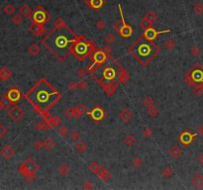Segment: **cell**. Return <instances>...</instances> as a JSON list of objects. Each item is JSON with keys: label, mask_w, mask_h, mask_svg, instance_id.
<instances>
[{"label": "cell", "mask_w": 203, "mask_h": 190, "mask_svg": "<svg viewBox=\"0 0 203 190\" xmlns=\"http://www.w3.org/2000/svg\"><path fill=\"white\" fill-rule=\"evenodd\" d=\"M26 178V180L27 181H29V182H33L35 180V178H36V172H31L30 174L27 176V177H25Z\"/></svg>", "instance_id": "58"}, {"label": "cell", "mask_w": 203, "mask_h": 190, "mask_svg": "<svg viewBox=\"0 0 203 190\" xmlns=\"http://www.w3.org/2000/svg\"><path fill=\"white\" fill-rule=\"evenodd\" d=\"M119 119L121 120L123 123H129L132 119V112L130 109H122L120 113H119Z\"/></svg>", "instance_id": "14"}, {"label": "cell", "mask_w": 203, "mask_h": 190, "mask_svg": "<svg viewBox=\"0 0 203 190\" xmlns=\"http://www.w3.org/2000/svg\"><path fill=\"white\" fill-rule=\"evenodd\" d=\"M58 172L62 176H66L69 172H71V167H69L68 164H62L58 168Z\"/></svg>", "instance_id": "28"}, {"label": "cell", "mask_w": 203, "mask_h": 190, "mask_svg": "<svg viewBox=\"0 0 203 190\" xmlns=\"http://www.w3.org/2000/svg\"><path fill=\"white\" fill-rule=\"evenodd\" d=\"M29 98L32 99L34 104L40 110L45 112L54 103L58 101L59 94L56 90H54L53 87H51L47 82L41 81L29 93Z\"/></svg>", "instance_id": "2"}, {"label": "cell", "mask_w": 203, "mask_h": 190, "mask_svg": "<svg viewBox=\"0 0 203 190\" xmlns=\"http://www.w3.org/2000/svg\"><path fill=\"white\" fill-rule=\"evenodd\" d=\"M10 106H11V101H10L7 97H5V96H4V97L0 100V111L9 109Z\"/></svg>", "instance_id": "27"}, {"label": "cell", "mask_w": 203, "mask_h": 190, "mask_svg": "<svg viewBox=\"0 0 203 190\" xmlns=\"http://www.w3.org/2000/svg\"><path fill=\"white\" fill-rule=\"evenodd\" d=\"M3 11H4V13L6 15H13L15 13L16 9H15V7L13 5L7 4V5H5L4 8H3Z\"/></svg>", "instance_id": "37"}, {"label": "cell", "mask_w": 203, "mask_h": 190, "mask_svg": "<svg viewBox=\"0 0 203 190\" xmlns=\"http://www.w3.org/2000/svg\"><path fill=\"white\" fill-rule=\"evenodd\" d=\"M144 18L149 20L151 23H154L155 21H157V20H158L159 16H158L157 13H155L154 11H152V10H151V11H148L147 13H146V15H145Z\"/></svg>", "instance_id": "30"}, {"label": "cell", "mask_w": 203, "mask_h": 190, "mask_svg": "<svg viewBox=\"0 0 203 190\" xmlns=\"http://www.w3.org/2000/svg\"><path fill=\"white\" fill-rule=\"evenodd\" d=\"M162 175L165 178H169L174 175V170L169 166H165V167L162 169Z\"/></svg>", "instance_id": "33"}, {"label": "cell", "mask_w": 203, "mask_h": 190, "mask_svg": "<svg viewBox=\"0 0 203 190\" xmlns=\"http://www.w3.org/2000/svg\"><path fill=\"white\" fill-rule=\"evenodd\" d=\"M193 11L196 13V14H198V15L203 14V4L201 2H197L193 6Z\"/></svg>", "instance_id": "41"}, {"label": "cell", "mask_w": 203, "mask_h": 190, "mask_svg": "<svg viewBox=\"0 0 203 190\" xmlns=\"http://www.w3.org/2000/svg\"><path fill=\"white\" fill-rule=\"evenodd\" d=\"M130 76H129V73L128 71H122L120 74H119V81H120L121 83H126L128 80H129Z\"/></svg>", "instance_id": "38"}, {"label": "cell", "mask_w": 203, "mask_h": 190, "mask_svg": "<svg viewBox=\"0 0 203 190\" xmlns=\"http://www.w3.org/2000/svg\"><path fill=\"white\" fill-rule=\"evenodd\" d=\"M43 142H44V149L47 151H52L56 146V142L51 138H47Z\"/></svg>", "instance_id": "25"}, {"label": "cell", "mask_w": 203, "mask_h": 190, "mask_svg": "<svg viewBox=\"0 0 203 190\" xmlns=\"http://www.w3.org/2000/svg\"><path fill=\"white\" fill-rule=\"evenodd\" d=\"M77 86H78V88L80 89V90H84V89L87 88L88 83L86 82L85 80H83V79H81V80H79V81H78Z\"/></svg>", "instance_id": "54"}, {"label": "cell", "mask_w": 203, "mask_h": 190, "mask_svg": "<svg viewBox=\"0 0 203 190\" xmlns=\"http://www.w3.org/2000/svg\"><path fill=\"white\" fill-rule=\"evenodd\" d=\"M198 134L203 137V124H200L198 126Z\"/></svg>", "instance_id": "62"}, {"label": "cell", "mask_w": 203, "mask_h": 190, "mask_svg": "<svg viewBox=\"0 0 203 190\" xmlns=\"http://www.w3.org/2000/svg\"><path fill=\"white\" fill-rule=\"evenodd\" d=\"M47 21V12L43 7H37L33 13V22L43 25Z\"/></svg>", "instance_id": "6"}, {"label": "cell", "mask_w": 203, "mask_h": 190, "mask_svg": "<svg viewBox=\"0 0 203 190\" xmlns=\"http://www.w3.org/2000/svg\"><path fill=\"white\" fill-rule=\"evenodd\" d=\"M65 117L68 119H72V118H75L76 117V113H75V110L74 108H68L65 110Z\"/></svg>", "instance_id": "36"}, {"label": "cell", "mask_w": 203, "mask_h": 190, "mask_svg": "<svg viewBox=\"0 0 203 190\" xmlns=\"http://www.w3.org/2000/svg\"><path fill=\"white\" fill-rule=\"evenodd\" d=\"M147 111H148V114L151 116V117H157L159 113V110L156 107L155 105H152V106H150V107H148Z\"/></svg>", "instance_id": "34"}, {"label": "cell", "mask_w": 203, "mask_h": 190, "mask_svg": "<svg viewBox=\"0 0 203 190\" xmlns=\"http://www.w3.org/2000/svg\"><path fill=\"white\" fill-rule=\"evenodd\" d=\"M75 113H76V117H80V116L84 115L86 112H87V109L84 105L82 104V103H78L77 105L75 106Z\"/></svg>", "instance_id": "26"}, {"label": "cell", "mask_w": 203, "mask_h": 190, "mask_svg": "<svg viewBox=\"0 0 203 190\" xmlns=\"http://www.w3.org/2000/svg\"><path fill=\"white\" fill-rule=\"evenodd\" d=\"M102 51L105 53L106 55H109L111 53V51H112V49H111V47L109 46V45H107V46H105L104 48L102 49Z\"/></svg>", "instance_id": "61"}, {"label": "cell", "mask_w": 203, "mask_h": 190, "mask_svg": "<svg viewBox=\"0 0 203 190\" xmlns=\"http://www.w3.org/2000/svg\"><path fill=\"white\" fill-rule=\"evenodd\" d=\"M106 58H107V55L105 54L103 51H97L94 53V56H93V61H94L95 63H98V65H100V63L104 62Z\"/></svg>", "instance_id": "19"}, {"label": "cell", "mask_w": 203, "mask_h": 190, "mask_svg": "<svg viewBox=\"0 0 203 190\" xmlns=\"http://www.w3.org/2000/svg\"><path fill=\"white\" fill-rule=\"evenodd\" d=\"M4 96L7 97L10 101H11V103H16L17 101H19L20 98H21V92L19 91V89L13 87L11 89H9Z\"/></svg>", "instance_id": "8"}, {"label": "cell", "mask_w": 203, "mask_h": 190, "mask_svg": "<svg viewBox=\"0 0 203 190\" xmlns=\"http://www.w3.org/2000/svg\"><path fill=\"white\" fill-rule=\"evenodd\" d=\"M152 25H153V23H151V22L149 21V20H147L146 18H144V19L142 20V21H140V23H139V26L142 29H144V30L150 28Z\"/></svg>", "instance_id": "39"}, {"label": "cell", "mask_w": 203, "mask_h": 190, "mask_svg": "<svg viewBox=\"0 0 203 190\" xmlns=\"http://www.w3.org/2000/svg\"><path fill=\"white\" fill-rule=\"evenodd\" d=\"M75 42V37L68 30L56 29L44 40L45 45L59 58H65L71 45Z\"/></svg>", "instance_id": "1"}, {"label": "cell", "mask_w": 203, "mask_h": 190, "mask_svg": "<svg viewBox=\"0 0 203 190\" xmlns=\"http://www.w3.org/2000/svg\"><path fill=\"white\" fill-rule=\"evenodd\" d=\"M195 136H196L195 134H191V133H189V132H183L180 135L179 141H180L184 146L190 145L192 143V141H193V139H194Z\"/></svg>", "instance_id": "13"}, {"label": "cell", "mask_w": 203, "mask_h": 190, "mask_svg": "<svg viewBox=\"0 0 203 190\" xmlns=\"http://www.w3.org/2000/svg\"><path fill=\"white\" fill-rule=\"evenodd\" d=\"M119 33H120V35L122 37H125V38H128L132 35V28L130 27L128 24H126L124 22V24L121 26V28L119 29Z\"/></svg>", "instance_id": "22"}, {"label": "cell", "mask_w": 203, "mask_h": 190, "mask_svg": "<svg viewBox=\"0 0 203 190\" xmlns=\"http://www.w3.org/2000/svg\"><path fill=\"white\" fill-rule=\"evenodd\" d=\"M197 161H198L199 163H200L201 165H203V154H201V155L197 158Z\"/></svg>", "instance_id": "63"}, {"label": "cell", "mask_w": 203, "mask_h": 190, "mask_svg": "<svg viewBox=\"0 0 203 190\" xmlns=\"http://www.w3.org/2000/svg\"><path fill=\"white\" fill-rule=\"evenodd\" d=\"M75 149L78 152L82 154V152H84L86 149H87V145H86L83 141H79L75 144Z\"/></svg>", "instance_id": "32"}, {"label": "cell", "mask_w": 203, "mask_h": 190, "mask_svg": "<svg viewBox=\"0 0 203 190\" xmlns=\"http://www.w3.org/2000/svg\"><path fill=\"white\" fill-rule=\"evenodd\" d=\"M116 40L115 36L112 34V33H109V34H107L105 36V42L107 43L108 45L112 44V43H114V41Z\"/></svg>", "instance_id": "49"}, {"label": "cell", "mask_w": 203, "mask_h": 190, "mask_svg": "<svg viewBox=\"0 0 203 190\" xmlns=\"http://www.w3.org/2000/svg\"><path fill=\"white\" fill-rule=\"evenodd\" d=\"M15 149L10 145H5L0 149V155H1L5 159H11L15 155Z\"/></svg>", "instance_id": "9"}, {"label": "cell", "mask_w": 203, "mask_h": 190, "mask_svg": "<svg viewBox=\"0 0 203 190\" xmlns=\"http://www.w3.org/2000/svg\"><path fill=\"white\" fill-rule=\"evenodd\" d=\"M193 93L195 96H197V97H200V96L203 94V86L202 85H196L194 86L193 88Z\"/></svg>", "instance_id": "43"}, {"label": "cell", "mask_w": 203, "mask_h": 190, "mask_svg": "<svg viewBox=\"0 0 203 190\" xmlns=\"http://www.w3.org/2000/svg\"><path fill=\"white\" fill-rule=\"evenodd\" d=\"M7 133H8V129L6 128V126L3 124H0V139L5 137Z\"/></svg>", "instance_id": "51"}, {"label": "cell", "mask_w": 203, "mask_h": 190, "mask_svg": "<svg viewBox=\"0 0 203 190\" xmlns=\"http://www.w3.org/2000/svg\"><path fill=\"white\" fill-rule=\"evenodd\" d=\"M116 76V71L114 68H106L104 71H103V77L107 80H112L114 79Z\"/></svg>", "instance_id": "23"}, {"label": "cell", "mask_w": 203, "mask_h": 190, "mask_svg": "<svg viewBox=\"0 0 203 190\" xmlns=\"http://www.w3.org/2000/svg\"><path fill=\"white\" fill-rule=\"evenodd\" d=\"M12 72L11 71L7 68V66H3L0 69V81H6L11 77Z\"/></svg>", "instance_id": "21"}, {"label": "cell", "mask_w": 203, "mask_h": 190, "mask_svg": "<svg viewBox=\"0 0 203 190\" xmlns=\"http://www.w3.org/2000/svg\"><path fill=\"white\" fill-rule=\"evenodd\" d=\"M157 48L151 41L148 39H140L136 44L133 46L132 52L136 56V58L141 62L147 63L157 53Z\"/></svg>", "instance_id": "3"}, {"label": "cell", "mask_w": 203, "mask_h": 190, "mask_svg": "<svg viewBox=\"0 0 203 190\" xmlns=\"http://www.w3.org/2000/svg\"><path fill=\"white\" fill-rule=\"evenodd\" d=\"M47 123H48L50 129H53V128H56V127L61 125L62 120L61 118H59L58 116H51V117L47 120Z\"/></svg>", "instance_id": "20"}, {"label": "cell", "mask_w": 203, "mask_h": 190, "mask_svg": "<svg viewBox=\"0 0 203 190\" xmlns=\"http://www.w3.org/2000/svg\"><path fill=\"white\" fill-rule=\"evenodd\" d=\"M93 187H94V185H93V183L90 180H86L82 184L83 189H93Z\"/></svg>", "instance_id": "55"}, {"label": "cell", "mask_w": 203, "mask_h": 190, "mask_svg": "<svg viewBox=\"0 0 203 190\" xmlns=\"http://www.w3.org/2000/svg\"><path fill=\"white\" fill-rule=\"evenodd\" d=\"M95 27L97 28L99 31H101V30H103L106 27V24L104 21H102V20H98V21H96V23H95Z\"/></svg>", "instance_id": "53"}, {"label": "cell", "mask_w": 203, "mask_h": 190, "mask_svg": "<svg viewBox=\"0 0 203 190\" xmlns=\"http://www.w3.org/2000/svg\"><path fill=\"white\" fill-rule=\"evenodd\" d=\"M35 128H36V130H38V131H45L47 129H50V127L48 125V123H47V121H45V122L36 123Z\"/></svg>", "instance_id": "35"}, {"label": "cell", "mask_w": 203, "mask_h": 190, "mask_svg": "<svg viewBox=\"0 0 203 190\" xmlns=\"http://www.w3.org/2000/svg\"><path fill=\"white\" fill-rule=\"evenodd\" d=\"M142 103H143V105H144L146 108H148V107H150V106L154 105V101H153L152 97H150V96H146V97L143 99Z\"/></svg>", "instance_id": "42"}, {"label": "cell", "mask_w": 203, "mask_h": 190, "mask_svg": "<svg viewBox=\"0 0 203 190\" xmlns=\"http://www.w3.org/2000/svg\"><path fill=\"white\" fill-rule=\"evenodd\" d=\"M40 52H41V48L37 44H32L28 48V53L32 56H37L40 54Z\"/></svg>", "instance_id": "29"}, {"label": "cell", "mask_w": 203, "mask_h": 190, "mask_svg": "<svg viewBox=\"0 0 203 190\" xmlns=\"http://www.w3.org/2000/svg\"><path fill=\"white\" fill-rule=\"evenodd\" d=\"M164 47L166 49V50H172V49H174V47H175V43H174V40H171V39H169V40H168L165 43V45H164Z\"/></svg>", "instance_id": "46"}, {"label": "cell", "mask_w": 203, "mask_h": 190, "mask_svg": "<svg viewBox=\"0 0 203 190\" xmlns=\"http://www.w3.org/2000/svg\"><path fill=\"white\" fill-rule=\"evenodd\" d=\"M12 22L14 23L15 25H17V26L21 25V23L23 22V17L20 14H16L14 17H13Z\"/></svg>", "instance_id": "48"}, {"label": "cell", "mask_w": 203, "mask_h": 190, "mask_svg": "<svg viewBox=\"0 0 203 190\" xmlns=\"http://www.w3.org/2000/svg\"><path fill=\"white\" fill-rule=\"evenodd\" d=\"M84 5L95 10L100 9L104 5V0H84Z\"/></svg>", "instance_id": "15"}, {"label": "cell", "mask_w": 203, "mask_h": 190, "mask_svg": "<svg viewBox=\"0 0 203 190\" xmlns=\"http://www.w3.org/2000/svg\"><path fill=\"white\" fill-rule=\"evenodd\" d=\"M89 115L91 116L93 120H95V121H100V120H103L104 118V111H103V109L100 107V106H96V107L92 110V111L89 113Z\"/></svg>", "instance_id": "11"}, {"label": "cell", "mask_w": 203, "mask_h": 190, "mask_svg": "<svg viewBox=\"0 0 203 190\" xmlns=\"http://www.w3.org/2000/svg\"><path fill=\"white\" fill-rule=\"evenodd\" d=\"M86 75V69H79L77 71V76L80 78H84V76Z\"/></svg>", "instance_id": "59"}, {"label": "cell", "mask_w": 203, "mask_h": 190, "mask_svg": "<svg viewBox=\"0 0 203 190\" xmlns=\"http://www.w3.org/2000/svg\"><path fill=\"white\" fill-rule=\"evenodd\" d=\"M59 134L62 137H66L68 135V129L66 126H61L59 128Z\"/></svg>", "instance_id": "47"}, {"label": "cell", "mask_w": 203, "mask_h": 190, "mask_svg": "<svg viewBox=\"0 0 203 190\" xmlns=\"http://www.w3.org/2000/svg\"><path fill=\"white\" fill-rule=\"evenodd\" d=\"M24 115H25L24 110L22 108H20L17 105L12 106V107L9 108V110H8V116L10 117V119L14 122H19L20 120L23 119Z\"/></svg>", "instance_id": "5"}, {"label": "cell", "mask_w": 203, "mask_h": 190, "mask_svg": "<svg viewBox=\"0 0 203 190\" xmlns=\"http://www.w3.org/2000/svg\"><path fill=\"white\" fill-rule=\"evenodd\" d=\"M74 50L75 54L77 56H85L86 55L88 54V52H89V50H90V49H89V47H88L87 44H86V43L78 42V43H76V44H75Z\"/></svg>", "instance_id": "7"}, {"label": "cell", "mask_w": 203, "mask_h": 190, "mask_svg": "<svg viewBox=\"0 0 203 190\" xmlns=\"http://www.w3.org/2000/svg\"><path fill=\"white\" fill-rule=\"evenodd\" d=\"M0 13H1V9H0Z\"/></svg>", "instance_id": "64"}, {"label": "cell", "mask_w": 203, "mask_h": 190, "mask_svg": "<svg viewBox=\"0 0 203 190\" xmlns=\"http://www.w3.org/2000/svg\"><path fill=\"white\" fill-rule=\"evenodd\" d=\"M89 170H90L92 173H94V174L97 176L99 179H101V180L107 182L110 180L111 178V174L109 173L106 169L103 167V166L99 165L97 162L95 161H92L90 164H89Z\"/></svg>", "instance_id": "4"}, {"label": "cell", "mask_w": 203, "mask_h": 190, "mask_svg": "<svg viewBox=\"0 0 203 190\" xmlns=\"http://www.w3.org/2000/svg\"><path fill=\"white\" fill-rule=\"evenodd\" d=\"M23 164H24V166L30 172H36L39 169V165L37 164V162L31 158H28L24 162H23Z\"/></svg>", "instance_id": "12"}, {"label": "cell", "mask_w": 203, "mask_h": 190, "mask_svg": "<svg viewBox=\"0 0 203 190\" xmlns=\"http://www.w3.org/2000/svg\"><path fill=\"white\" fill-rule=\"evenodd\" d=\"M191 183L195 188H202L203 187V175L200 174V173H196L191 179Z\"/></svg>", "instance_id": "18"}, {"label": "cell", "mask_w": 203, "mask_h": 190, "mask_svg": "<svg viewBox=\"0 0 203 190\" xmlns=\"http://www.w3.org/2000/svg\"><path fill=\"white\" fill-rule=\"evenodd\" d=\"M190 54L193 56H198L200 55V49H199V47H197V46L192 47L190 49Z\"/></svg>", "instance_id": "52"}, {"label": "cell", "mask_w": 203, "mask_h": 190, "mask_svg": "<svg viewBox=\"0 0 203 190\" xmlns=\"http://www.w3.org/2000/svg\"><path fill=\"white\" fill-rule=\"evenodd\" d=\"M132 164L135 166V167H140V166L143 165V163H144V161H143V159L141 158H134L132 159Z\"/></svg>", "instance_id": "45"}, {"label": "cell", "mask_w": 203, "mask_h": 190, "mask_svg": "<svg viewBox=\"0 0 203 190\" xmlns=\"http://www.w3.org/2000/svg\"><path fill=\"white\" fill-rule=\"evenodd\" d=\"M29 30L33 35L37 36V37L45 34V29H44V27H43V25L38 24V23H35V22L32 23V25L30 26Z\"/></svg>", "instance_id": "10"}, {"label": "cell", "mask_w": 203, "mask_h": 190, "mask_svg": "<svg viewBox=\"0 0 203 190\" xmlns=\"http://www.w3.org/2000/svg\"><path fill=\"white\" fill-rule=\"evenodd\" d=\"M19 14L22 16V17H26V18H31V16L33 14V11L31 7L27 4L22 5L21 7L19 8Z\"/></svg>", "instance_id": "17"}, {"label": "cell", "mask_w": 203, "mask_h": 190, "mask_svg": "<svg viewBox=\"0 0 203 190\" xmlns=\"http://www.w3.org/2000/svg\"><path fill=\"white\" fill-rule=\"evenodd\" d=\"M168 155L172 158H178L182 155V151L181 149H179L177 146H171V148L168 149Z\"/></svg>", "instance_id": "16"}, {"label": "cell", "mask_w": 203, "mask_h": 190, "mask_svg": "<svg viewBox=\"0 0 203 190\" xmlns=\"http://www.w3.org/2000/svg\"><path fill=\"white\" fill-rule=\"evenodd\" d=\"M159 32H157L156 31L155 29H153V28H148V29H146V31H145V38L146 39H148V40H150V41H152V40H155L156 39V37L158 36V34H159Z\"/></svg>", "instance_id": "24"}, {"label": "cell", "mask_w": 203, "mask_h": 190, "mask_svg": "<svg viewBox=\"0 0 203 190\" xmlns=\"http://www.w3.org/2000/svg\"><path fill=\"white\" fill-rule=\"evenodd\" d=\"M42 148H44V142L37 141V142L34 143V149H41Z\"/></svg>", "instance_id": "57"}, {"label": "cell", "mask_w": 203, "mask_h": 190, "mask_svg": "<svg viewBox=\"0 0 203 190\" xmlns=\"http://www.w3.org/2000/svg\"><path fill=\"white\" fill-rule=\"evenodd\" d=\"M71 139L74 142L78 141V140L80 139V133H79L78 131H72L71 133Z\"/></svg>", "instance_id": "50"}, {"label": "cell", "mask_w": 203, "mask_h": 190, "mask_svg": "<svg viewBox=\"0 0 203 190\" xmlns=\"http://www.w3.org/2000/svg\"><path fill=\"white\" fill-rule=\"evenodd\" d=\"M55 29H62V28H65V23L62 18H58L54 23Z\"/></svg>", "instance_id": "40"}, {"label": "cell", "mask_w": 203, "mask_h": 190, "mask_svg": "<svg viewBox=\"0 0 203 190\" xmlns=\"http://www.w3.org/2000/svg\"><path fill=\"white\" fill-rule=\"evenodd\" d=\"M136 143V138L132 134H129L125 137L124 139V144L127 146H134Z\"/></svg>", "instance_id": "31"}, {"label": "cell", "mask_w": 203, "mask_h": 190, "mask_svg": "<svg viewBox=\"0 0 203 190\" xmlns=\"http://www.w3.org/2000/svg\"><path fill=\"white\" fill-rule=\"evenodd\" d=\"M143 135H144L145 138H150L153 135V131L150 128H145L143 130Z\"/></svg>", "instance_id": "56"}, {"label": "cell", "mask_w": 203, "mask_h": 190, "mask_svg": "<svg viewBox=\"0 0 203 190\" xmlns=\"http://www.w3.org/2000/svg\"><path fill=\"white\" fill-rule=\"evenodd\" d=\"M104 90L107 94L111 95L112 93L115 91V85H113L112 83H108V84L104 85Z\"/></svg>", "instance_id": "44"}, {"label": "cell", "mask_w": 203, "mask_h": 190, "mask_svg": "<svg viewBox=\"0 0 203 190\" xmlns=\"http://www.w3.org/2000/svg\"><path fill=\"white\" fill-rule=\"evenodd\" d=\"M68 88L71 89V90H75V89H77V88H78L77 83H76V82H74V81L71 82V83H69V84H68Z\"/></svg>", "instance_id": "60"}]
</instances>
